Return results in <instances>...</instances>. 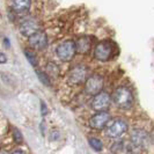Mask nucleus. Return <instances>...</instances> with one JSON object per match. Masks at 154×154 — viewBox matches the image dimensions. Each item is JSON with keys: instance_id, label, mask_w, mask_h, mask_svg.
<instances>
[{"instance_id": "a211bd4d", "label": "nucleus", "mask_w": 154, "mask_h": 154, "mask_svg": "<svg viewBox=\"0 0 154 154\" xmlns=\"http://www.w3.org/2000/svg\"><path fill=\"white\" fill-rule=\"evenodd\" d=\"M41 104H42V115L43 116H45L46 115V104L44 103V102H41Z\"/></svg>"}, {"instance_id": "f03ea898", "label": "nucleus", "mask_w": 154, "mask_h": 154, "mask_svg": "<svg viewBox=\"0 0 154 154\" xmlns=\"http://www.w3.org/2000/svg\"><path fill=\"white\" fill-rule=\"evenodd\" d=\"M56 54L58 56V58L63 60V62H69L73 59L74 54H77V46H75V42L73 41H64L57 46Z\"/></svg>"}, {"instance_id": "6ab92c4d", "label": "nucleus", "mask_w": 154, "mask_h": 154, "mask_svg": "<svg viewBox=\"0 0 154 154\" xmlns=\"http://www.w3.org/2000/svg\"><path fill=\"white\" fill-rule=\"evenodd\" d=\"M0 58H1V64H5L6 63V56H5V54L4 52H1V54H0Z\"/></svg>"}, {"instance_id": "dca6fc26", "label": "nucleus", "mask_w": 154, "mask_h": 154, "mask_svg": "<svg viewBox=\"0 0 154 154\" xmlns=\"http://www.w3.org/2000/svg\"><path fill=\"white\" fill-rule=\"evenodd\" d=\"M46 71H48V73L51 74V75H58V73H59L58 66H57L56 64H54V63H49V64H48Z\"/></svg>"}, {"instance_id": "f257e3e1", "label": "nucleus", "mask_w": 154, "mask_h": 154, "mask_svg": "<svg viewBox=\"0 0 154 154\" xmlns=\"http://www.w3.org/2000/svg\"><path fill=\"white\" fill-rule=\"evenodd\" d=\"M112 101L118 108L129 109L133 104V95L126 87H118L112 94Z\"/></svg>"}, {"instance_id": "9b49d317", "label": "nucleus", "mask_w": 154, "mask_h": 154, "mask_svg": "<svg viewBox=\"0 0 154 154\" xmlns=\"http://www.w3.org/2000/svg\"><path fill=\"white\" fill-rule=\"evenodd\" d=\"M31 6V0H12L11 7L15 13H24L28 12Z\"/></svg>"}, {"instance_id": "1a4fd4ad", "label": "nucleus", "mask_w": 154, "mask_h": 154, "mask_svg": "<svg viewBox=\"0 0 154 154\" xmlns=\"http://www.w3.org/2000/svg\"><path fill=\"white\" fill-rule=\"evenodd\" d=\"M110 95L106 92H101L94 95L92 100V108L96 111H104L110 106Z\"/></svg>"}, {"instance_id": "6e6552de", "label": "nucleus", "mask_w": 154, "mask_h": 154, "mask_svg": "<svg viewBox=\"0 0 154 154\" xmlns=\"http://www.w3.org/2000/svg\"><path fill=\"white\" fill-rule=\"evenodd\" d=\"M28 43L34 50H44L48 46V36L44 31L39 30L28 37Z\"/></svg>"}, {"instance_id": "ddd939ff", "label": "nucleus", "mask_w": 154, "mask_h": 154, "mask_svg": "<svg viewBox=\"0 0 154 154\" xmlns=\"http://www.w3.org/2000/svg\"><path fill=\"white\" fill-rule=\"evenodd\" d=\"M36 72V74H37V77H38L39 81L43 84L44 86H46V87H51V81H50V78H49V75L46 74L45 72H43V71H39V69H36L35 71Z\"/></svg>"}, {"instance_id": "9d476101", "label": "nucleus", "mask_w": 154, "mask_h": 154, "mask_svg": "<svg viewBox=\"0 0 154 154\" xmlns=\"http://www.w3.org/2000/svg\"><path fill=\"white\" fill-rule=\"evenodd\" d=\"M110 121V114L107 111H100L89 119V126L95 130H101L108 125Z\"/></svg>"}, {"instance_id": "aec40b11", "label": "nucleus", "mask_w": 154, "mask_h": 154, "mask_svg": "<svg viewBox=\"0 0 154 154\" xmlns=\"http://www.w3.org/2000/svg\"><path fill=\"white\" fill-rule=\"evenodd\" d=\"M12 154H26L24 152H23L22 149H16V151H14Z\"/></svg>"}, {"instance_id": "423d86ee", "label": "nucleus", "mask_w": 154, "mask_h": 154, "mask_svg": "<svg viewBox=\"0 0 154 154\" xmlns=\"http://www.w3.org/2000/svg\"><path fill=\"white\" fill-rule=\"evenodd\" d=\"M103 78L99 75V74H94V75H91L86 80L85 82V91L87 94L89 95H96L99 93L102 92V88H103Z\"/></svg>"}, {"instance_id": "20e7f679", "label": "nucleus", "mask_w": 154, "mask_h": 154, "mask_svg": "<svg viewBox=\"0 0 154 154\" xmlns=\"http://www.w3.org/2000/svg\"><path fill=\"white\" fill-rule=\"evenodd\" d=\"M88 71L85 65L79 64L77 66H74L73 69H71L69 74V82L71 85H80L82 82H86Z\"/></svg>"}, {"instance_id": "2eb2a0df", "label": "nucleus", "mask_w": 154, "mask_h": 154, "mask_svg": "<svg viewBox=\"0 0 154 154\" xmlns=\"http://www.w3.org/2000/svg\"><path fill=\"white\" fill-rule=\"evenodd\" d=\"M24 54H26V58L28 59V62L30 63L31 66H36L37 65V58H36V54H34L31 50H29V49H26L24 50Z\"/></svg>"}, {"instance_id": "7ed1b4c3", "label": "nucleus", "mask_w": 154, "mask_h": 154, "mask_svg": "<svg viewBox=\"0 0 154 154\" xmlns=\"http://www.w3.org/2000/svg\"><path fill=\"white\" fill-rule=\"evenodd\" d=\"M112 56V45L108 41L99 43L94 49V57L100 62H108Z\"/></svg>"}, {"instance_id": "0eeeda50", "label": "nucleus", "mask_w": 154, "mask_h": 154, "mask_svg": "<svg viewBox=\"0 0 154 154\" xmlns=\"http://www.w3.org/2000/svg\"><path fill=\"white\" fill-rule=\"evenodd\" d=\"M19 30L23 36L30 37L31 35L41 30V24H39L38 20H36L34 17H28V19H24L22 22L20 23Z\"/></svg>"}, {"instance_id": "4468645a", "label": "nucleus", "mask_w": 154, "mask_h": 154, "mask_svg": "<svg viewBox=\"0 0 154 154\" xmlns=\"http://www.w3.org/2000/svg\"><path fill=\"white\" fill-rule=\"evenodd\" d=\"M88 141H89V146L92 147L94 151H96V152H101L102 151V148H103V144H102V141H101L99 138H89L88 139Z\"/></svg>"}, {"instance_id": "f8f14e48", "label": "nucleus", "mask_w": 154, "mask_h": 154, "mask_svg": "<svg viewBox=\"0 0 154 154\" xmlns=\"http://www.w3.org/2000/svg\"><path fill=\"white\" fill-rule=\"evenodd\" d=\"M75 46H77V52L78 54H85L91 50L92 46V39L88 36H84L75 41Z\"/></svg>"}, {"instance_id": "412c9836", "label": "nucleus", "mask_w": 154, "mask_h": 154, "mask_svg": "<svg viewBox=\"0 0 154 154\" xmlns=\"http://www.w3.org/2000/svg\"><path fill=\"white\" fill-rule=\"evenodd\" d=\"M5 43H6V45H7V48L9 46V41H8L7 38H5Z\"/></svg>"}, {"instance_id": "4be33fe9", "label": "nucleus", "mask_w": 154, "mask_h": 154, "mask_svg": "<svg viewBox=\"0 0 154 154\" xmlns=\"http://www.w3.org/2000/svg\"><path fill=\"white\" fill-rule=\"evenodd\" d=\"M1 154H6V153H5V151H1Z\"/></svg>"}, {"instance_id": "f3484780", "label": "nucleus", "mask_w": 154, "mask_h": 154, "mask_svg": "<svg viewBox=\"0 0 154 154\" xmlns=\"http://www.w3.org/2000/svg\"><path fill=\"white\" fill-rule=\"evenodd\" d=\"M13 139H14V141H15L16 144H21L22 143L23 137L22 134H21V132H20V130L14 129V131H13Z\"/></svg>"}, {"instance_id": "39448f33", "label": "nucleus", "mask_w": 154, "mask_h": 154, "mask_svg": "<svg viewBox=\"0 0 154 154\" xmlns=\"http://www.w3.org/2000/svg\"><path fill=\"white\" fill-rule=\"evenodd\" d=\"M128 131V124L122 119H115L108 124L106 134L110 138H119Z\"/></svg>"}]
</instances>
